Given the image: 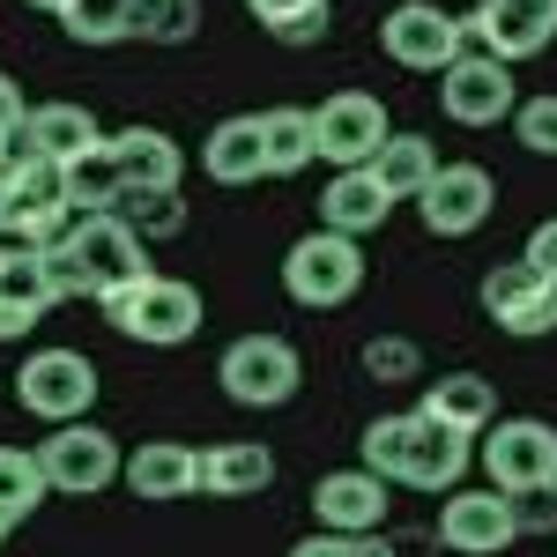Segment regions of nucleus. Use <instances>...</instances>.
Returning a JSON list of instances; mask_svg holds the SVG:
<instances>
[{"label":"nucleus","instance_id":"obj_1","mask_svg":"<svg viewBox=\"0 0 557 557\" xmlns=\"http://www.w3.org/2000/svg\"><path fill=\"white\" fill-rule=\"evenodd\" d=\"M357 446H364V469L386 475V483H401V491H461V475H469V461H475V438L431 424L417 409L372 417Z\"/></svg>","mask_w":557,"mask_h":557},{"label":"nucleus","instance_id":"obj_2","mask_svg":"<svg viewBox=\"0 0 557 557\" xmlns=\"http://www.w3.org/2000/svg\"><path fill=\"white\" fill-rule=\"evenodd\" d=\"M97 312L127 335V343H149V349H178L201 335V320H209V305L194 283H178V275H141V283H120V290H104Z\"/></svg>","mask_w":557,"mask_h":557},{"label":"nucleus","instance_id":"obj_3","mask_svg":"<svg viewBox=\"0 0 557 557\" xmlns=\"http://www.w3.org/2000/svg\"><path fill=\"white\" fill-rule=\"evenodd\" d=\"M67 223H75L67 164H45V157L0 164V238L8 246H52V238H67Z\"/></svg>","mask_w":557,"mask_h":557},{"label":"nucleus","instance_id":"obj_4","mask_svg":"<svg viewBox=\"0 0 557 557\" xmlns=\"http://www.w3.org/2000/svg\"><path fill=\"white\" fill-rule=\"evenodd\" d=\"M283 290L305 305V312H335L364 290V246L343 238V231H305L298 246L283 253Z\"/></svg>","mask_w":557,"mask_h":557},{"label":"nucleus","instance_id":"obj_5","mask_svg":"<svg viewBox=\"0 0 557 557\" xmlns=\"http://www.w3.org/2000/svg\"><path fill=\"white\" fill-rule=\"evenodd\" d=\"M215 386L238 409H283V401H298V386H305V357L283 335H238L215 357Z\"/></svg>","mask_w":557,"mask_h":557},{"label":"nucleus","instance_id":"obj_6","mask_svg":"<svg viewBox=\"0 0 557 557\" xmlns=\"http://www.w3.org/2000/svg\"><path fill=\"white\" fill-rule=\"evenodd\" d=\"M475 461L491 475V491H506V498L550 491L557 483V424H543V417H498L475 438Z\"/></svg>","mask_w":557,"mask_h":557},{"label":"nucleus","instance_id":"obj_7","mask_svg":"<svg viewBox=\"0 0 557 557\" xmlns=\"http://www.w3.org/2000/svg\"><path fill=\"white\" fill-rule=\"evenodd\" d=\"M38 469L60 498H97V491H112L127 475V454H120V438L104 424L83 417V424H52V438H38Z\"/></svg>","mask_w":557,"mask_h":557},{"label":"nucleus","instance_id":"obj_8","mask_svg":"<svg viewBox=\"0 0 557 557\" xmlns=\"http://www.w3.org/2000/svg\"><path fill=\"white\" fill-rule=\"evenodd\" d=\"M380 45H386V60L409 67V75H446L469 52V15H446L438 0H401L380 23Z\"/></svg>","mask_w":557,"mask_h":557},{"label":"nucleus","instance_id":"obj_9","mask_svg":"<svg viewBox=\"0 0 557 557\" xmlns=\"http://www.w3.org/2000/svg\"><path fill=\"white\" fill-rule=\"evenodd\" d=\"M15 401L45 424H83L89 401H97V364L83 349H30L15 372Z\"/></svg>","mask_w":557,"mask_h":557},{"label":"nucleus","instance_id":"obj_10","mask_svg":"<svg viewBox=\"0 0 557 557\" xmlns=\"http://www.w3.org/2000/svg\"><path fill=\"white\" fill-rule=\"evenodd\" d=\"M483 320L498 327V335H550L557 327V283L535 268V260H498L491 275H483Z\"/></svg>","mask_w":557,"mask_h":557},{"label":"nucleus","instance_id":"obj_11","mask_svg":"<svg viewBox=\"0 0 557 557\" xmlns=\"http://www.w3.org/2000/svg\"><path fill=\"white\" fill-rule=\"evenodd\" d=\"M386 104L372 89H335L320 112H312V141H320V157L335 164V172H364L372 157L386 149Z\"/></svg>","mask_w":557,"mask_h":557},{"label":"nucleus","instance_id":"obj_12","mask_svg":"<svg viewBox=\"0 0 557 557\" xmlns=\"http://www.w3.org/2000/svg\"><path fill=\"white\" fill-rule=\"evenodd\" d=\"M438 104H446L454 127H498V120H513V112H520V83H513L506 60H491V52H461V60L438 75Z\"/></svg>","mask_w":557,"mask_h":557},{"label":"nucleus","instance_id":"obj_13","mask_svg":"<svg viewBox=\"0 0 557 557\" xmlns=\"http://www.w3.org/2000/svg\"><path fill=\"white\" fill-rule=\"evenodd\" d=\"M67 253L83 260L89 298H104V290H120V283H141V275H149V246L134 238V223L120 209H112V215H75V223H67Z\"/></svg>","mask_w":557,"mask_h":557},{"label":"nucleus","instance_id":"obj_14","mask_svg":"<svg viewBox=\"0 0 557 557\" xmlns=\"http://www.w3.org/2000/svg\"><path fill=\"white\" fill-rule=\"evenodd\" d=\"M438 543L454 557H498L520 543V520H513V498L506 491H446V506H438V528H431Z\"/></svg>","mask_w":557,"mask_h":557},{"label":"nucleus","instance_id":"obj_15","mask_svg":"<svg viewBox=\"0 0 557 557\" xmlns=\"http://www.w3.org/2000/svg\"><path fill=\"white\" fill-rule=\"evenodd\" d=\"M469 38L475 52H491V60H535V52H550L557 38V0H475L469 8Z\"/></svg>","mask_w":557,"mask_h":557},{"label":"nucleus","instance_id":"obj_16","mask_svg":"<svg viewBox=\"0 0 557 557\" xmlns=\"http://www.w3.org/2000/svg\"><path fill=\"white\" fill-rule=\"evenodd\" d=\"M491 209H498V178L483 164H438V178L417 194V215L431 238H469L491 223Z\"/></svg>","mask_w":557,"mask_h":557},{"label":"nucleus","instance_id":"obj_17","mask_svg":"<svg viewBox=\"0 0 557 557\" xmlns=\"http://www.w3.org/2000/svg\"><path fill=\"white\" fill-rule=\"evenodd\" d=\"M386 475L372 469H327L312 483V528L327 535H386Z\"/></svg>","mask_w":557,"mask_h":557},{"label":"nucleus","instance_id":"obj_18","mask_svg":"<svg viewBox=\"0 0 557 557\" xmlns=\"http://www.w3.org/2000/svg\"><path fill=\"white\" fill-rule=\"evenodd\" d=\"M112 134L97 127L89 104H30V120L15 134V157H45V164H83L97 157Z\"/></svg>","mask_w":557,"mask_h":557},{"label":"nucleus","instance_id":"obj_19","mask_svg":"<svg viewBox=\"0 0 557 557\" xmlns=\"http://www.w3.org/2000/svg\"><path fill=\"white\" fill-rule=\"evenodd\" d=\"M127 483L141 506H172V498H194L201 491V454L186 446V438H141L127 454Z\"/></svg>","mask_w":557,"mask_h":557},{"label":"nucleus","instance_id":"obj_20","mask_svg":"<svg viewBox=\"0 0 557 557\" xmlns=\"http://www.w3.org/2000/svg\"><path fill=\"white\" fill-rule=\"evenodd\" d=\"M52 283H45V260L38 246H0V343H23L52 312Z\"/></svg>","mask_w":557,"mask_h":557},{"label":"nucleus","instance_id":"obj_21","mask_svg":"<svg viewBox=\"0 0 557 557\" xmlns=\"http://www.w3.org/2000/svg\"><path fill=\"white\" fill-rule=\"evenodd\" d=\"M386 215H394V194L380 186V172L364 164V172H335L327 178V194H320V231H343V238H372Z\"/></svg>","mask_w":557,"mask_h":557},{"label":"nucleus","instance_id":"obj_22","mask_svg":"<svg viewBox=\"0 0 557 557\" xmlns=\"http://www.w3.org/2000/svg\"><path fill=\"white\" fill-rule=\"evenodd\" d=\"M417 417L461 431V438H483V431L498 424V394H491V380H483V372H446V380H424Z\"/></svg>","mask_w":557,"mask_h":557},{"label":"nucleus","instance_id":"obj_23","mask_svg":"<svg viewBox=\"0 0 557 557\" xmlns=\"http://www.w3.org/2000/svg\"><path fill=\"white\" fill-rule=\"evenodd\" d=\"M201 172H209L215 186H253V178H268V141H260V112L215 120L209 141H201Z\"/></svg>","mask_w":557,"mask_h":557},{"label":"nucleus","instance_id":"obj_24","mask_svg":"<svg viewBox=\"0 0 557 557\" xmlns=\"http://www.w3.org/2000/svg\"><path fill=\"white\" fill-rule=\"evenodd\" d=\"M275 483V454L260 438H223L201 454V491L209 498H260Z\"/></svg>","mask_w":557,"mask_h":557},{"label":"nucleus","instance_id":"obj_25","mask_svg":"<svg viewBox=\"0 0 557 557\" xmlns=\"http://www.w3.org/2000/svg\"><path fill=\"white\" fill-rule=\"evenodd\" d=\"M104 149H112V164H120L127 186H178L186 178V149L164 127H120Z\"/></svg>","mask_w":557,"mask_h":557},{"label":"nucleus","instance_id":"obj_26","mask_svg":"<svg viewBox=\"0 0 557 557\" xmlns=\"http://www.w3.org/2000/svg\"><path fill=\"white\" fill-rule=\"evenodd\" d=\"M260 141H268V178H290V172H305V164L320 157L312 112H305V104H268V112H260Z\"/></svg>","mask_w":557,"mask_h":557},{"label":"nucleus","instance_id":"obj_27","mask_svg":"<svg viewBox=\"0 0 557 557\" xmlns=\"http://www.w3.org/2000/svg\"><path fill=\"white\" fill-rule=\"evenodd\" d=\"M372 172L394 201H417L431 178H438V149H431V134H386V149L372 157Z\"/></svg>","mask_w":557,"mask_h":557},{"label":"nucleus","instance_id":"obj_28","mask_svg":"<svg viewBox=\"0 0 557 557\" xmlns=\"http://www.w3.org/2000/svg\"><path fill=\"white\" fill-rule=\"evenodd\" d=\"M52 498V483H45L38 454H23V446H0V520L15 528V520H30Z\"/></svg>","mask_w":557,"mask_h":557},{"label":"nucleus","instance_id":"obj_29","mask_svg":"<svg viewBox=\"0 0 557 557\" xmlns=\"http://www.w3.org/2000/svg\"><path fill=\"white\" fill-rule=\"evenodd\" d=\"M120 215L134 223V238H141V246L186 231V201H178V186H127V194H120Z\"/></svg>","mask_w":557,"mask_h":557},{"label":"nucleus","instance_id":"obj_30","mask_svg":"<svg viewBox=\"0 0 557 557\" xmlns=\"http://www.w3.org/2000/svg\"><path fill=\"white\" fill-rule=\"evenodd\" d=\"M120 194H127V178H120V164H112V149L67 164V201H75V215H112Z\"/></svg>","mask_w":557,"mask_h":557},{"label":"nucleus","instance_id":"obj_31","mask_svg":"<svg viewBox=\"0 0 557 557\" xmlns=\"http://www.w3.org/2000/svg\"><path fill=\"white\" fill-rule=\"evenodd\" d=\"M60 23H67L75 45H127L134 38V0H75Z\"/></svg>","mask_w":557,"mask_h":557},{"label":"nucleus","instance_id":"obj_32","mask_svg":"<svg viewBox=\"0 0 557 557\" xmlns=\"http://www.w3.org/2000/svg\"><path fill=\"white\" fill-rule=\"evenodd\" d=\"M201 30V0H141L134 8V38L141 45H186Z\"/></svg>","mask_w":557,"mask_h":557},{"label":"nucleus","instance_id":"obj_33","mask_svg":"<svg viewBox=\"0 0 557 557\" xmlns=\"http://www.w3.org/2000/svg\"><path fill=\"white\" fill-rule=\"evenodd\" d=\"M357 364L372 372L380 386H409V380H424V349L409 343V335H372V343L357 349Z\"/></svg>","mask_w":557,"mask_h":557},{"label":"nucleus","instance_id":"obj_34","mask_svg":"<svg viewBox=\"0 0 557 557\" xmlns=\"http://www.w3.org/2000/svg\"><path fill=\"white\" fill-rule=\"evenodd\" d=\"M513 141L528 149V157H557V89H550V97H520Z\"/></svg>","mask_w":557,"mask_h":557},{"label":"nucleus","instance_id":"obj_35","mask_svg":"<svg viewBox=\"0 0 557 557\" xmlns=\"http://www.w3.org/2000/svg\"><path fill=\"white\" fill-rule=\"evenodd\" d=\"M290 557H401V543H386V535H327V528H312Z\"/></svg>","mask_w":557,"mask_h":557},{"label":"nucleus","instance_id":"obj_36","mask_svg":"<svg viewBox=\"0 0 557 557\" xmlns=\"http://www.w3.org/2000/svg\"><path fill=\"white\" fill-rule=\"evenodd\" d=\"M38 260H45V283H52V298H89V275H83V260L67 253V238L38 246Z\"/></svg>","mask_w":557,"mask_h":557},{"label":"nucleus","instance_id":"obj_37","mask_svg":"<svg viewBox=\"0 0 557 557\" xmlns=\"http://www.w3.org/2000/svg\"><path fill=\"white\" fill-rule=\"evenodd\" d=\"M513 520H520V535H557V483L550 491H520Z\"/></svg>","mask_w":557,"mask_h":557},{"label":"nucleus","instance_id":"obj_38","mask_svg":"<svg viewBox=\"0 0 557 557\" xmlns=\"http://www.w3.org/2000/svg\"><path fill=\"white\" fill-rule=\"evenodd\" d=\"M23 120H30V104H23V89L0 75V164L15 157V134H23Z\"/></svg>","mask_w":557,"mask_h":557},{"label":"nucleus","instance_id":"obj_39","mask_svg":"<svg viewBox=\"0 0 557 557\" xmlns=\"http://www.w3.org/2000/svg\"><path fill=\"white\" fill-rule=\"evenodd\" d=\"M268 38H283V45H320L327 38V0L320 8H305V15H290L283 30H268Z\"/></svg>","mask_w":557,"mask_h":557},{"label":"nucleus","instance_id":"obj_40","mask_svg":"<svg viewBox=\"0 0 557 557\" xmlns=\"http://www.w3.org/2000/svg\"><path fill=\"white\" fill-rule=\"evenodd\" d=\"M520 260H535V268H543V275L557 283V215H550V223H535V231H528V246H520Z\"/></svg>","mask_w":557,"mask_h":557},{"label":"nucleus","instance_id":"obj_41","mask_svg":"<svg viewBox=\"0 0 557 557\" xmlns=\"http://www.w3.org/2000/svg\"><path fill=\"white\" fill-rule=\"evenodd\" d=\"M246 8L260 15V30H283L290 15H305V8H320V0H246Z\"/></svg>","mask_w":557,"mask_h":557},{"label":"nucleus","instance_id":"obj_42","mask_svg":"<svg viewBox=\"0 0 557 557\" xmlns=\"http://www.w3.org/2000/svg\"><path fill=\"white\" fill-rule=\"evenodd\" d=\"M23 8H45V15H67L75 0H23Z\"/></svg>","mask_w":557,"mask_h":557},{"label":"nucleus","instance_id":"obj_43","mask_svg":"<svg viewBox=\"0 0 557 557\" xmlns=\"http://www.w3.org/2000/svg\"><path fill=\"white\" fill-rule=\"evenodd\" d=\"M0 535H8V520H0Z\"/></svg>","mask_w":557,"mask_h":557},{"label":"nucleus","instance_id":"obj_44","mask_svg":"<svg viewBox=\"0 0 557 557\" xmlns=\"http://www.w3.org/2000/svg\"><path fill=\"white\" fill-rule=\"evenodd\" d=\"M134 8H141V0H134Z\"/></svg>","mask_w":557,"mask_h":557}]
</instances>
